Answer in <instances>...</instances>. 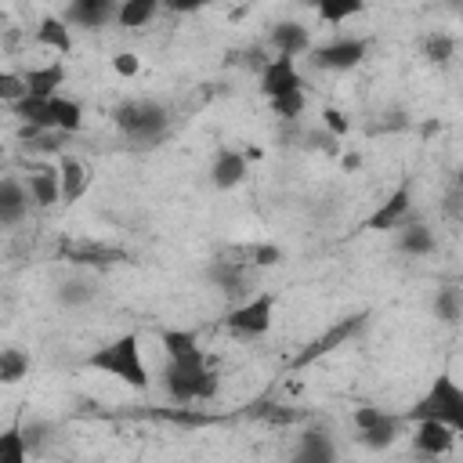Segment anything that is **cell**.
Instances as JSON below:
<instances>
[{
  "label": "cell",
  "mask_w": 463,
  "mask_h": 463,
  "mask_svg": "<svg viewBox=\"0 0 463 463\" xmlns=\"http://www.w3.org/2000/svg\"><path fill=\"white\" fill-rule=\"evenodd\" d=\"M156 420H166V423H181V427H203L210 423L213 416H206L203 409H188V405H174V409H152Z\"/></svg>",
  "instance_id": "f546056e"
},
{
  "label": "cell",
  "mask_w": 463,
  "mask_h": 463,
  "mask_svg": "<svg viewBox=\"0 0 463 463\" xmlns=\"http://www.w3.org/2000/svg\"><path fill=\"white\" fill-rule=\"evenodd\" d=\"M452 51H456V40L449 33H427V40H423V58L427 61L445 65L452 58Z\"/></svg>",
  "instance_id": "4dcf8cb0"
},
{
  "label": "cell",
  "mask_w": 463,
  "mask_h": 463,
  "mask_svg": "<svg viewBox=\"0 0 463 463\" xmlns=\"http://www.w3.org/2000/svg\"><path fill=\"white\" fill-rule=\"evenodd\" d=\"M156 11H159L156 0H123L119 11H116V22H119L123 29H145V25L156 18Z\"/></svg>",
  "instance_id": "cb8c5ba5"
},
{
  "label": "cell",
  "mask_w": 463,
  "mask_h": 463,
  "mask_svg": "<svg viewBox=\"0 0 463 463\" xmlns=\"http://www.w3.org/2000/svg\"><path fill=\"white\" fill-rule=\"evenodd\" d=\"M246 257H250V264L271 268V264H279V260H282V250H279V246H271V242H257V246H250V250H246Z\"/></svg>",
  "instance_id": "d590c367"
},
{
  "label": "cell",
  "mask_w": 463,
  "mask_h": 463,
  "mask_svg": "<svg viewBox=\"0 0 463 463\" xmlns=\"http://www.w3.org/2000/svg\"><path fill=\"white\" fill-rule=\"evenodd\" d=\"M94 293H98V289H94L90 279H65V282L58 286V300L69 304V307H72V304H87V300H94Z\"/></svg>",
  "instance_id": "1f68e13d"
},
{
  "label": "cell",
  "mask_w": 463,
  "mask_h": 463,
  "mask_svg": "<svg viewBox=\"0 0 463 463\" xmlns=\"http://www.w3.org/2000/svg\"><path fill=\"white\" fill-rule=\"evenodd\" d=\"M22 376H29V354H22L18 347H4L0 351V380L18 383Z\"/></svg>",
  "instance_id": "f1b7e54d"
},
{
  "label": "cell",
  "mask_w": 463,
  "mask_h": 463,
  "mask_svg": "<svg viewBox=\"0 0 463 463\" xmlns=\"http://www.w3.org/2000/svg\"><path fill=\"white\" fill-rule=\"evenodd\" d=\"M246 177V156L239 148H217L213 166H210V181L217 188H235Z\"/></svg>",
  "instance_id": "ac0fdd59"
},
{
  "label": "cell",
  "mask_w": 463,
  "mask_h": 463,
  "mask_svg": "<svg viewBox=\"0 0 463 463\" xmlns=\"http://www.w3.org/2000/svg\"><path fill=\"white\" fill-rule=\"evenodd\" d=\"M402 423H405V416H394V412H387V409H380V405H358V409H354L358 441H362L365 449H373V452L391 449V445L398 441V434H402Z\"/></svg>",
  "instance_id": "5b68a950"
},
{
  "label": "cell",
  "mask_w": 463,
  "mask_h": 463,
  "mask_svg": "<svg viewBox=\"0 0 463 463\" xmlns=\"http://www.w3.org/2000/svg\"><path fill=\"white\" fill-rule=\"evenodd\" d=\"M434 315H438L441 322H459V318H463V293L452 289V286H441V289L434 293Z\"/></svg>",
  "instance_id": "83f0119b"
},
{
  "label": "cell",
  "mask_w": 463,
  "mask_h": 463,
  "mask_svg": "<svg viewBox=\"0 0 463 463\" xmlns=\"http://www.w3.org/2000/svg\"><path fill=\"white\" fill-rule=\"evenodd\" d=\"M0 98H4L7 105H18L22 98H29L25 76H22V72H0Z\"/></svg>",
  "instance_id": "d6a6232c"
},
{
  "label": "cell",
  "mask_w": 463,
  "mask_h": 463,
  "mask_svg": "<svg viewBox=\"0 0 463 463\" xmlns=\"http://www.w3.org/2000/svg\"><path fill=\"white\" fill-rule=\"evenodd\" d=\"M29 441H25V430L18 427H7L0 434V463H29Z\"/></svg>",
  "instance_id": "484cf974"
},
{
  "label": "cell",
  "mask_w": 463,
  "mask_h": 463,
  "mask_svg": "<svg viewBox=\"0 0 463 463\" xmlns=\"http://www.w3.org/2000/svg\"><path fill=\"white\" fill-rule=\"evenodd\" d=\"M159 376H163V391L177 405H184V402H210L217 394V387H221V380L210 369L206 354L203 358H188V362H170L166 358V365H163Z\"/></svg>",
  "instance_id": "3957f363"
},
{
  "label": "cell",
  "mask_w": 463,
  "mask_h": 463,
  "mask_svg": "<svg viewBox=\"0 0 463 463\" xmlns=\"http://www.w3.org/2000/svg\"><path fill=\"white\" fill-rule=\"evenodd\" d=\"M456 438L459 434L449 430L445 423H430V420L412 423V445H416L420 456H449L456 449Z\"/></svg>",
  "instance_id": "4fadbf2b"
},
{
  "label": "cell",
  "mask_w": 463,
  "mask_h": 463,
  "mask_svg": "<svg viewBox=\"0 0 463 463\" xmlns=\"http://www.w3.org/2000/svg\"><path fill=\"white\" fill-rule=\"evenodd\" d=\"M362 7H365L362 0H322L315 11H318V22H326V25H340V22L354 18Z\"/></svg>",
  "instance_id": "4316f807"
},
{
  "label": "cell",
  "mask_w": 463,
  "mask_h": 463,
  "mask_svg": "<svg viewBox=\"0 0 463 463\" xmlns=\"http://www.w3.org/2000/svg\"><path fill=\"white\" fill-rule=\"evenodd\" d=\"M65 137H69V134H61V130H40L25 148H29V152H58Z\"/></svg>",
  "instance_id": "8d00e7d4"
},
{
  "label": "cell",
  "mask_w": 463,
  "mask_h": 463,
  "mask_svg": "<svg viewBox=\"0 0 463 463\" xmlns=\"http://www.w3.org/2000/svg\"><path fill=\"white\" fill-rule=\"evenodd\" d=\"M365 58V40L358 36H336L322 47H311V65L326 72H347Z\"/></svg>",
  "instance_id": "ba28073f"
},
{
  "label": "cell",
  "mask_w": 463,
  "mask_h": 463,
  "mask_svg": "<svg viewBox=\"0 0 463 463\" xmlns=\"http://www.w3.org/2000/svg\"><path fill=\"white\" fill-rule=\"evenodd\" d=\"M36 43L54 51V54H69L72 51V29L61 14H43L36 25Z\"/></svg>",
  "instance_id": "ffe728a7"
},
{
  "label": "cell",
  "mask_w": 463,
  "mask_h": 463,
  "mask_svg": "<svg viewBox=\"0 0 463 463\" xmlns=\"http://www.w3.org/2000/svg\"><path fill=\"white\" fill-rule=\"evenodd\" d=\"M25 188H29V195H33L36 206H54V203H61V170H58V163H54V166H47V163L29 166Z\"/></svg>",
  "instance_id": "7c38bea8"
},
{
  "label": "cell",
  "mask_w": 463,
  "mask_h": 463,
  "mask_svg": "<svg viewBox=\"0 0 463 463\" xmlns=\"http://www.w3.org/2000/svg\"><path fill=\"white\" fill-rule=\"evenodd\" d=\"M116 4L112 0H72L65 11H61V18L69 22V25H80V29H101L109 18H116Z\"/></svg>",
  "instance_id": "9a60e30c"
},
{
  "label": "cell",
  "mask_w": 463,
  "mask_h": 463,
  "mask_svg": "<svg viewBox=\"0 0 463 463\" xmlns=\"http://www.w3.org/2000/svg\"><path fill=\"white\" fill-rule=\"evenodd\" d=\"M206 279H210L221 293H228V297L246 293V268H242V260H224V257H217V260H210Z\"/></svg>",
  "instance_id": "d6986e66"
},
{
  "label": "cell",
  "mask_w": 463,
  "mask_h": 463,
  "mask_svg": "<svg viewBox=\"0 0 463 463\" xmlns=\"http://www.w3.org/2000/svg\"><path fill=\"white\" fill-rule=\"evenodd\" d=\"M398 250L409 253V257H427L434 250V232L423 228V224H405L398 232Z\"/></svg>",
  "instance_id": "d4e9b609"
},
{
  "label": "cell",
  "mask_w": 463,
  "mask_h": 463,
  "mask_svg": "<svg viewBox=\"0 0 463 463\" xmlns=\"http://www.w3.org/2000/svg\"><path fill=\"white\" fill-rule=\"evenodd\" d=\"M365 326V311H358V315H347V318H340V322H333L322 336H315L297 358H293V369H304V365H311V362H318V358H326V354H333L336 347H344L351 336H358V329Z\"/></svg>",
  "instance_id": "8992f818"
},
{
  "label": "cell",
  "mask_w": 463,
  "mask_h": 463,
  "mask_svg": "<svg viewBox=\"0 0 463 463\" xmlns=\"http://www.w3.org/2000/svg\"><path fill=\"white\" fill-rule=\"evenodd\" d=\"M260 409H253L260 420H268V423H275V427H289V423H297V409H289V405H275V402H257Z\"/></svg>",
  "instance_id": "e575fe53"
},
{
  "label": "cell",
  "mask_w": 463,
  "mask_h": 463,
  "mask_svg": "<svg viewBox=\"0 0 463 463\" xmlns=\"http://www.w3.org/2000/svg\"><path fill=\"white\" fill-rule=\"evenodd\" d=\"M322 123L329 127L333 137H347V130H351V119L340 109H322Z\"/></svg>",
  "instance_id": "74e56055"
},
{
  "label": "cell",
  "mask_w": 463,
  "mask_h": 463,
  "mask_svg": "<svg viewBox=\"0 0 463 463\" xmlns=\"http://www.w3.org/2000/svg\"><path fill=\"white\" fill-rule=\"evenodd\" d=\"M289 463H336V445L326 427H307L293 449Z\"/></svg>",
  "instance_id": "5bb4252c"
},
{
  "label": "cell",
  "mask_w": 463,
  "mask_h": 463,
  "mask_svg": "<svg viewBox=\"0 0 463 463\" xmlns=\"http://www.w3.org/2000/svg\"><path fill=\"white\" fill-rule=\"evenodd\" d=\"M25 76V87L33 98H54L58 87L65 83V65L61 61H51V65H33L22 72Z\"/></svg>",
  "instance_id": "44dd1931"
},
{
  "label": "cell",
  "mask_w": 463,
  "mask_h": 463,
  "mask_svg": "<svg viewBox=\"0 0 463 463\" xmlns=\"http://www.w3.org/2000/svg\"><path fill=\"white\" fill-rule=\"evenodd\" d=\"M112 69H116L119 76H134V72H137V54H130V51L116 54V58H112Z\"/></svg>",
  "instance_id": "ab89813d"
},
{
  "label": "cell",
  "mask_w": 463,
  "mask_h": 463,
  "mask_svg": "<svg viewBox=\"0 0 463 463\" xmlns=\"http://www.w3.org/2000/svg\"><path fill=\"white\" fill-rule=\"evenodd\" d=\"M83 365L94 369V373H105V376H112V380L134 387V391H145V387L152 383L148 365H145V354H141V336H137V333H123V336L101 344L98 351L87 354Z\"/></svg>",
  "instance_id": "6da1fadb"
},
{
  "label": "cell",
  "mask_w": 463,
  "mask_h": 463,
  "mask_svg": "<svg viewBox=\"0 0 463 463\" xmlns=\"http://www.w3.org/2000/svg\"><path fill=\"white\" fill-rule=\"evenodd\" d=\"M51 438V423H29L25 427V441H29V452H40Z\"/></svg>",
  "instance_id": "f35d334b"
},
{
  "label": "cell",
  "mask_w": 463,
  "mask_h": 463,
  "mask_svg": "<svg viewBox=\"0 0 463 463\" xmlns=\"http://www.w3.org/2000/svg\"><path fill=\"white\" fill-rule=\"evenodd\" d=\"M304 90H293V94H282V98H275V101H268L271 105V112L279 116V119H297L300 112H304Z\"/></svg>",
  "instance_id": "836d02e7"
},
{
  "label": "cell",
  "mask_w": 463,
  "mask_h": 463,
  "mask_svg": "<svg viewBox=\"0 0 463 463\" xmlns=\"http://www.w3.org/2000/svg\"><path fill=\"white\" fill-rule=\"evenodd\" d=\"M268 40H271V47H275L279 58H293V61H297L300 54L311 51V33H307V25H300V22H279Z\"/></svg>",
  "instance_id": "2e32d148"
},
{
  "label": "cell",
  "mask_w": 463,
  "mask_h": 463,
  "mask_svg": "<svg viewBox=\"0 0 463 463\" xmlns=\"http://www.w3.org/2000/svg\"><path fill=\"white\" fill-rule=\"evenodd\" d=\"M163 340V351L170 362H188V358H203V347H199V336L192 329H163L159 333Z\"/></svg>",
  "instance_id": "603a6c76"
},
{
  "label": "cell",
  "mask_w": 463,
  "mask_h": 463,
  "mask_svg": "<svg viewBox=\"0 0 463 463\" xmlns=\"http://www.w3.org/2000/svg\"><path fill=\"white\" fill-rule=\"evenodd\" d=\"M61 260L76 264V268H112V264H123L127 253L109 246V242H98V239H65L61 242Z\"/></svg>",
  "instance_id": "30bf717a"
},
{
  "label": "cell",
  "mask_w": 463,
  "mask_h": 463,
  "mask_svg": "<svg viewBox=\"0 0 463 463\" xmlns=\"http://www.w3.org/2000/svg\"><path fill=\"white\" fill-rule=\"evenodd\" d=\"M29 188H25V181H18V177H4L0 181V224L4 228H14L25 213H29Z\"/></svg>",
  "instance_id": "e0dca14e"
},
{
  "label": "cell",
  "mask_w": 463,
  "mask_h": 463,
  "mask_svg": "<svg viewBox=\"0 0 463 463\" xmlns=\"http://www.w3.org/2000/svg\"><path fill=\"white\" fill-rule=\"evenodd\" d=\"M271 315H275V297L271 293H260V297L232 307L228 318H224V326L235 336H264L271 329Z\"/></svg>",
  "instance_id": "52a82bcc"
},
{
  "label": "cell",
  "mask_w": 463,
  "mask_h": 463,
  "mask_svg": "<svg viewBox=\"0 0 463 463\" xmlns=\"http://www.w3.org/2000/svg\"><path fill=\"white\" fill-rule=\"evenodd\" d=\"M445 423L463 438V383H456L452 373H438L430 387L420 394V402L405 412V423Z\"/></svg>",
  "instance_id": "7a4b0ae2"
},
{
  "label": "cell",
  "mask_w": 463,
  "mask_h": 463,
  "mask_svg": "<svg viewBox=\"0 0 463 463\" xmlns=\"http://www.w3.org/2000/svg\"><path fill=\"white\" fill-rule=\"evenodd\" d=\"M293 90H304L300 69H297L293 58H279V54H275V58L268 61V69L260 72V94H264L268 101H275V98L293 94Z\"/></svg>",
  "instance_id": "8fae6325"
},
{
  "label": "cell",
  "mask_w": 463,
  "mask_h": 463,
  "mask_svg": "<svg viewBox=\"0 0 463 463\" xmlns=\"http://www.w3.org/2000/svg\"><path fill=\"white\" fill-rule=\"evenodd\" d=\"M112 119L134 145H145V148H156L166 137V127H170L166 109L152 98H130V101L116 105Z\"/></svg>",
  "instance_id": "277c9868"
},
{
  "label": "cell",
  "mask_w": 463,
  "mask_h": 463,
  "mask_svg": "<svg viewBox=\"0 0 463 463\" xmlns=\"http://www.w3.org/2000/svg\"><path fill=\"white\" fill-rule=\"evenodd\" d=\"M409 210H412V184L405 181V184H398V188L369 213L365 228H373V232H402L405 224H416Z\"/></svg>",
  "instance_id": "9c48e42d"
},
{
  "label": "cell",
  "mask_w": 463,
  "mask_h": 463,
  "mask_svg": "<svg viewBox=\"0 0 463 463\" xmlns=\"http://www.w3.org/2000/svg\"><path fill=\"white\" fill-rule=\"evenodd\" d=\"M58 170H61V206H69V203H76L90 188V170L76 156H61Z\"/></svg>",
  "instance_id": "7402d4cb"
}]
</instances>
